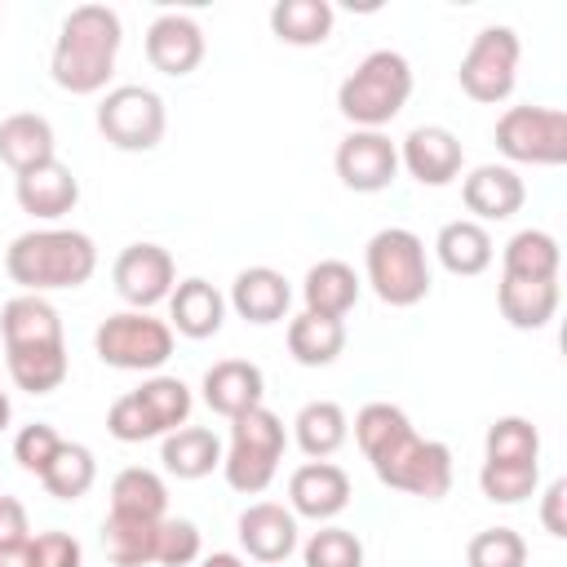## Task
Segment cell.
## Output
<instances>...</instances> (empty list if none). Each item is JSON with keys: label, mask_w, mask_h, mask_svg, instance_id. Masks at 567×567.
<instances>
[{"label": "cell", "mask_w": 567, "mask_h": 567, "mask_svg": "<svg viewBox=\"0 0 567 567\" xmlns=\"http://www.w3.org/2000/svg\"><path fill=\"white\" fill-rule=\"evenodd\" d=\"M146 62L159 71V75H190L199 62H204V31L190 13H159L151 27H146Z\"/></svg>", "instance_id": "15"}, {"label": "cell", "mask_w": 567, "mask_h": 567, "mask_svg": "<svg viewBox=\"0 0 567 567\" xmlns=\"http://www.w3.org/2000/svg\"><path fill=\"white\" fill-rule=\"evenodd\" d=\"M470 567H527V540L514 527H483L465 545Z\"/></svg>", "instance_id": "40"}, {"label": "cell", "mask_w": 567, "mask_h": 567, "mask_svg": "<svg viewBox=\"0 0 567 567\" xmlns=\"http://www.w3.org/2000/svg\"><path fill=\"white\" fill-rule=\"evenodd\" d=\"M155 532H159V523H151V518L106 514L102 549L115 567H146V563H155Z\"/></svg>", "instance_id": "34"}, {"label": "cell", "mask_w": 567, "mask_h": 567, "mask_svg": "<svg viewBox=\"0 0 567 567\" xmlns=\"http://www.w3.org/2000/svg\"><path fill=\"white\" fill-rule=\"evenodd\" d=\"M301 297H306V310L310 315H323V319H346L359 301V275L354 266H346L341 257H323L306 270L301 279Z\"/></svg>", "instance_id": "25"}, {"label": "cell", "mask_w": 567, "mask_h": 567, "mask_svg": "<svg viewBox=\"0 0 567 567\" xmlns=\"http://www.w3.org/2000/svg\"><path fill=\"white\" fill-rule=\"evenodd\" d=\"M9 377L27 394H53L66 381V346H27V350H4Z\"/></svg>", "instance_id": "33"}, {"label": "cell", "mask_w": 567, "mask_h": 567, "mask_svg": "<svg viewBox=\"0 0 567 567\" xmlns=\"http://www.w3.org/2000/svg\"><path fill=\"white\" fill-rule=\"evenodd\" d=\"M461 199H465V208L474 213L470 221H509L518 208H523V199H527V186H523V177L509 168V164H478L465 182H461Z\"/></svg>", "instance_id": "17"}, {"label": "cell", "mask_w": 567, "mask_h": 567, "mask_svg": "<svg viewBox=\"0 0 567 567\" xmlns=\"http://www.w3.org/2000/svg\"><path fill=\"white\" fill-rule=\"evenodd\" d=\"M239 545L257 563H284L297 549V514L275 501H252L239 514Z\"/></svg>", "instance_id": "19"}, {"label": "cell", "mask_w": 567, "mask_h": 567, "mask_svg": "<svg viewBox=\"0 0 567 567\" xmlns=\"http://www.w3.org/2000/svg\"><path fill=\"white\" fill-rule=\"evenodd\" d=\"M137 399L146 403V412L155 416V425H159L164 434L182 430V425L190 421V408H195V399H190V385H186L182 377H164V372L146 377V381L137 385Z\"/></svg>", "instance_id": "36"}, {"label": "cell", "mask_w": 567, "mask_h": 567, "mask_svg": "<svg viewBox=\"0 0 567 567\" xmlns=\"http://www.w3.org/2000/svg\"><path fill=\"white\" fill-rule=\"evenodd\" d=\"M93 350L106 368L159 372L173 359V328H168V319H155L151 310H120L97 323Z\"/></svg>", "instance_id": "6"}, {"label": "cell", "mask_w": 567, "mask_h": 567, "mask_svg": "<svg viewBox=\"0 0 567 567\" xmlns=\"http://www.w3.org/2000/svg\"><path fill=\"white\" fill-rule=\"evenodd\" d=\"M18 540H31L27 505L18 496H0V545H18Z\"/></svg>", "instance_id": "47"}, {"label": "cell", "mask_w": 567, "mask_h": 567, "mask_svg": "<svg viewBox=\"0 0 567 567\" xmlns=\"http://www.w3.org/2000/svg\"><path fill=\"white\" fill-rule=\"evenodd\" d=\"M199 567H244V558H239V554H230V549H217V554H208Z\"/></svg>", "instance_id": "49"}, {"label": "cell", "mask_w": 567, "mask_h": 567, "mask_svg": "<svg viewBox=\"0 0 567 567\" xmlns=\"http://www.w3.org/2000/svg\"><path fill=\"white\" fill-rule=\"evenodd\" d=\"M483 461H540V430L527 416H496L483 439Z\"/></svg>", "instance_id": "38"}, {"label": "cell", "mask_w": 567, "mask_h": 567, "mask_svg": "<svg viewBox=\"0 0 567 567\" xmlns=\"http://www.w3.org/2000/svg\"><path fill=\"white\" fill-rule=\"evenodd\" d=\"M306 567H363V540L346 527H319L301 545Z\"/></svg>", "instance_id": "41"}, {"label": "cell", "mask_w": 567, "mask_h": 567, "mask_svg": "<svg viewBox=\"0 0 567 567\" xmlns=\"http://www.w3.org/2000/svg\"><path fill=\"white\" fill-rule=\"evenodd\" d=\"M434 257L443 261V270L470 279V275H483V270L492 266L496 248H492L487 226H478V221H470V217H456V221H447V226L434 235Z\"/></svg>", "instance_id": "26"}, {"label": "cell", "mask_w": 567, "mask_h": 567, "mask_svg": "<svg viewBox=\"0 0 567 567\" xmlns=\"http://www.w3.org/2000/svg\"><path fill=\"white\" fill-rule=\"evenodd\" d=\"M9 416H13V408H9V394L0 390V434L9 430Z\"/></svg>", "instance_id": "50"}, {"label": "cell", "mask_w": 567, "mask_h": 567, "mask_svg": "<svg viewBox=\"0 0 567 567\" xmlns=\"http://www.w3.org/2000/svg\"><path fill=\"white\" fill-rule=\"evenodd\" d=\"M332 164H337V177L346 190L377 195L399 177V146L381 128H350L337 142Z\"/></svg>", "instance_id": "11"}, {"label": "cell", "mask_w": 567, "mask_h": 567, "mask_svg": "<svg viewBox=\"0 0 567 567\" xmlns=\"http://www.w3.org/2000/svg\"><path fill=\"white\" fill-rule=\"evenodd\" d=\"M292 439L310 461H328L350 439V416L332 399H310L292 421Z\"/></svg>", "instance_id": "28"}, {"label": "cell", "mask_w": 567, "mask_h": 567, "mask_svg": "<svg viewBox=\"0 0 567 567\" xmlns=\"http://www.w3.org/2000/svg\"><path fill=\"white\" fill-rule=\"evenodd\" d=\"M496 306H501L509 328L540 332L558 315V279H514V275H501Z\"/></svg>", "instance_id": "23"}, {"label": "cell", "mask_w": 567, "mask_h": 567, "mask_svg": "<svg viewBox=\"0 0 567 567\" xmlns=\"http://www.w3.org/2000/svg\"><path fill=\"white\" fill-rule=\"evenodd\" d=\"M164 97L146 84H115L106 89V97L97 102V133L128 155L155 151L164 142Z\"/></svg>", "instance_id": "8"}, {"label": "cell", "mask_w": 567, "mask_h": 567, "mask_svg": "<svg viewBox=\"0 0 567 567\" xmlns=\"http://www.w3.org/2000/svg\"><path fill=\"white\" fill-rule=\"evenodd\" d=\"M106 430H111V439H120V443H146V439H159V434H164V430L155 425V416L146 412V403L137 399V390H128V394H120V399L111 403Z\"/></svg>", "instance_id": "43"}, {"label": "cell", "mask_w": 567, "mask_h": 567, "mask_svg": "<svg viewBox=\"0 0 567 567\" xmlns=\"http://www.w3.org/2000/svg\"><path fill=\"white\" fill-rule=\"evenodd\" d=\"M31 558H35V567H80L84 549L71 532H40V536H31Z\"/></svg>", "instance_id": "45"}, {"label": "cell", "mask_w": 567, "mask_h": 567, "mask_svg": "<svg viewBox=\"0 0 567 567\" xmlns=\"http://www.w3.org/2000/svg\"><path fill=\"white\" fill-rule=\"evenodd\" d=\"M350 505V474L332 461H306L288 478V509L297 518L328 523Z\"/></svg>", "instance_id": "14"}, {"label": "cell", "mask_w": 567, "mask_h": 567, "mask_svg": "<svg viewBox=\"0 0 567 567\" xmlns=\"http://www.w3.org/2000/svg\"><path fill=\"white\" fill-rule=\"evenodd\" d=\"M399 164L421 182V186H447L461 177L465 164V146L447 124H416L403 146H399Z\"/></svg>", "instance_id": "13"}, {"label": "cell", "mask_w": 567, "mask_h": 567, "mask_svg": "<svg viewBox=\"0 0 567 567\" xmlns=\"http://www.w3.org/2000/svg\"><path fill=\"white\" fill-rule=\"evenodd\" d=\"M332 22H337V13H332L328 0H279V4L270 9V31H275V40L297 44V49L323 44V40L332 35Z\"/></svg>", "instance_id": "31"}, {"label": "cell", "mask_w": 567, "mask_h": 567, "mask_svg": "<svg viewBox=\"0 0 567 567\" xmlns=\"http://www.w3.org/2000/svg\"><path fill=\"white\" fill-rule=\"evenodd\" d=\"M0 337L4 350H27V346H66L62 341V319L58 310L35 297V292H18L13 301H4L0 310Z\"/></svg>", "instance_id": "24"}, {"label": "cell", "mask_w": 567, "mask_h": 567, "mask_svg": "<svg viewBox=\"0 0 567 567\" xmlns=\"http://www.w3.org/2000/svg\"><path fill=\"white\" fill-rule=\"evenodd\" d=\"M341 350H346V323L341 319H323V315L301 310L288 323V354L301 368H328L341 359Z\"/></svg>", "instance_id": "29"}, {"label": "cell", "mask_w": 567, "mask_h": 567, "mask_svg": "<svg viewBox=\"0 0 567 567\" xmlns=\"http://www.w3.org/2000/svg\"><path fill=\"white\" fill-rule=\"evenodd\" d=\"M372 474L394 492H408V496H421V501H439L452 487V447L408 430L399 443H390L381 456H372Z\"/></svg>", "instance_id": "7"}, {"label": "cell", "mask_w": 567, "mask_h": 567, "mask_svg": "<svg viewBox=\"0 0 567 567\" xmlns=\"http://www.w3.org/2000/svg\"><path fill=\"white\" fill-rule=\"evenodd\" d=\"M66 439L53 430V425H44V421H31V425H22L18 430V439H13V461L27 470V474H44L49 470V461L58 456V447H62Z\"/></svg>", "instance_id": "44"}, {"label": "cell", "mask_w": 567, "mask_h": 567, "mask_svg": "<svg viewBox=\"0 0 567 567\" xmlns=\"http://www.w3.org/2000/svg\"><path fill=\"white\" fill-rule=\"evenodd\" d=\"M496 151L509 164L558 168L567 159V111L558 106H509L496 120Z\"/></svg>", "instance_id": "9"}, {"label": "cell", "mask_w": 567, "mask_h": 567, "mask_svg": "<svg viewBox=\"0 0 567 567\" xmlns=\"http://www.w3.org/2000/svg\"><path fill=\"white\" fill-rule=\"evenodd\" d=\"M363 266H368V284L372 292L394 306L408 310L416 301L430 297V261H425V244L416 230L408 226H385L368 239L363 248Z\"/></svg>", "instance_id": "4"}, {"label": "cell", "mask_w": 567, "mask_h": 567, "mask_svg": "<svg viewBox=\"0 0 567 567\" xmlns=\"http://www.w3.org/2000/svg\"><path fill=\"white\" fill-rule=\"evenodd\" d=\"M518 58H523V44H518V31L514 27H483L465 58H461V89L465 97L474 102H505L514 93V80H518Z\"/></svg>", "instance_id": "10"}, {"label": "cell", "mask_w": 567, "mask_h": 567, "mask_svg": "<svg viewBox=\"0 0 567 567\" xmlns=\"http://www.w3.org/2000/svg\"><path fill=\"white\" fill-rule=\"evenodd\" d=\"M111 514H124V518H168V487L155 470L146 465H128L115 474L111 483Z\"/></svg>", "instance_id": "30"}, {"label": "cell", "mask_w": 567, "mask_h": 567, "mask_svg": "<svg viewBox=\"0 0 567 567\" xmlns=\"http://www.w3.org/2000/svg\"><path fill=\"white\" fill-rule=\"evenodd\" d=\"M558 261H563L558 239L536 226L509 235V244L501 248V275L514 279H558Z\"/></svg>", "instance_id": "32"}, {"label": "cell", "mask_w": 567, "mask_h": 567, "mask_svg": "<svg viewBox=\"0 0 567 567\" xmlns=\"http://www.w3.org/2000/svg\"><path fill=\"white\" fill-rule=\"evenodd\" d=\"M111 279H115V292L128 301V310H151L168 301V292L177 288V266H173V252L159 244H128L115 257Z\"/></svg>", "instance_id": "12"}, {"label": "cell", "mask_w": 567, "mask_h": 567, "mask_svg": "<svg viewBox=\"0 0 567 567\" xmlns=\"http://www.w3.org/2000/svg\"><path fill=\"white\" fill-rule=\"evenodd\" d=\"M536 483H540V461H523V465L518 461H483V470H478V487L496 505L527 501L536 492Z\"/></svg>", "instance_id": "39"}, {"label": "cell", "mask_w": 567, "mask_h": 567, "mask_svg": "<svg viewBox=\"0 0 567 567\" xmlns=\"http://www.w3.org/2000/svg\"><path fill=\"white\" fill-rule=\"evenodd\" d=\"M408 430H412V421L399 403H363L359 416H354V443L368 461L381 456L390 443H399Z\"/></svg>", "instance_id": "37"}, {"label": "cell", "mask_w": 567, "mask_h": 567, "mask_svg": "<svg viewBox=\"0 0 567 567\" xmlns=\"http://www.w3.org/2000/svg\"><path fill=\"white\" fill-rule=\"evenodd\" d=\"M199 549H204V536L190 518H159V532H155L159 567H190V563H199Z\"/></svg>", "instance_id": "42"}, {"label": "cell", "mask_w": 567, "mask_h": 567, "mask_svg": "<svg viewBox=\"0 0 567 567\" xmlns=\"http://www.w3.org/2000/svg\"><path fill=\"white\" fill-rule=\"evenodd\" d=\"M13 195H18L22 213H31L40 221H58L80 204V177L62 159H49V164H35V168L18 173Z\"/></svg>", "instance_id": "16"}, {"label": "cell", "mask_w": 567, "mask_h": 567, "mask_svg": "<svg viewBox=\"0 0 567 567\" xmlns=\"http://www.w3.org/2000/svg\"><path fill=\"white\" fill-rule=\"evenodd\" d=\"M58 159V137H53V124L35 111H13L0 120V164L18 173L35 168V164H49Z\"/></svg>", "instance_id": "22"}, {"label": "cell", "mask_w": 567, "mask_h": 567, "mask_svg": "<svg viewBox=\"0 0 567 567\" xmlns=\"http://www.w3.org/2000/svg\"><path fill=\"white\" fill-rule=\"evenodd\" d=\"M124 44V27L120 13L106 4H75L53 40V58H49V75L58 89L66 93H102L111 71H115V53Z\"/></svg>", "instance_id": "1"}, {"label": "cell", "mask_w": 567, "mask_h": 567, "mask_svg": "<svg viewBox=\"0 0 567 567\" xmlns=\"http://www.w3.org/2000/svg\"><path fill=\"white\" fill-rule=\"evenodd\" d=\"M0 567H35V558H31V540L0 545Z\"/></svg>", "instance_id": "48"}, {"label": "cell", "mask_w": 567, "mask_h": 567, "mask_svg": "<svg viewBox=\"0 0 567 567\" xmlns=\"http://www.w3.org/2000/svg\"><path fill=\"white\" fill-rule=\"evenodd\" d=\"M230 306H235L239 319L266 328V323H279V319L288 315L292 288H288V279H284L275 266H248V270H239L235 284H230Z\"/></svg>", "instance_id": "20"}, {"label": "cell", "mask_w": 567, "mask_h": 567, "mask_svg": "<svg viewBox=\"0 0 567 567\" xmlns=\"http://www.w3.org/2000/svg\"><path fill=\"white\" fill-rule=\"evenodd\" d=\"M93 478H97V461L84 443H62L58 456L49 461V470L40 474V483L53 501H80L93 487Z\"/></svg>", "instance_id": "35"}, {"label": "cell", "mask_w": 567, "mask_h": 567, "mask_svg": "<svg viewBox=\"0 0 567 567\" xmlns=\"http://www.w3.org/2000/svg\"><path fill=\"white\" fill-rule=\"evenodd\" d=\"M4 270L22 292H35V297L80 288L97 270V244L84 230H66V226L22 230L4 248Z\"/></svg>", "instance_id": "2"}, {"label": "cell", "mask_w": 567, "mask_h": 567, "mask_svg": "<svg viewBox=\"0 0 567 567\" xmlns=\"http://www.w3.org/2000/svg\"><path fill=\"white\" fill-rule=\"evenodd\" d=\"M563 505H567V478H554V483L545 487V496H540V523H545V532H549L554 540H563V536H567Z\"/></svg>", "instance_id": "46"}, {"label": "cell", "mask_w": 567, "mask_h": 567, "mask_svg": "<svg viewBox=\"0 0 567 567\" xmlns=\"http://www.w3.org/2000/svg\"><path fill=\"white\" fill-rule=\"evenodd\" d=\"M199 390H204V403H208L217 416L235 421V416L261 408V399H266V377H261V368L248 363V359H217V363L204 372V385H199Z\"/></svg>", "instance_id": "18"}, {"label": "cell", "mask_w": 567, "mask_h": 567, "mask_svg": "<svg viewBox=\"0 0 567 567\" xmlns=\"http://www.w3.org/2000/svg\"><path fill=\"white\" fill-rule=\"evenodd\" d=\"M412 97V66L394 49H372L337 89V111L354 128H381L390 124Z\"/></svg>", "instance_id": "3"}, {"label": "cell", "mask_w": 567, "mask_h": 567, "mask_svg": "<svg viewBox=\"0 0 567 567\" xmlns=\"http://www.w3.org/2000/svg\"><path fill=\"white\" fill-rule=\"evenodd\" d=\"M284 447H288V434H284V421L261 403L244 416L230 421V447L221 452V474L235 492L244 496H261L284 461Z\"/></svg>", "instance_id": "5"}, {"label": "cell", "mask_w": 567, "mask_h": 567, "mask_svg": "<svg viewBox=\"0 0 567 567\" xmlns=\"http://www.w3.org/2000/svg\"><path fill=\"white\" fill-rule=\"evenodd\" d=\"M221 323H226V297L208 279L190 275L168 292V328L173 332L204 341V337H217Z\"/></svg>", "instance_id": "21"}, {"label": "cell", "mask_w": 567, "mask_h": 567, "mask_svg": "<svg viewBox=\"0 0 567 567\" xmlns=\"http://www.w3.org/2000/svg\"><path fill=\"white\" fill-rule=\"evenodd\" d=\"M159 461L173 478H208L213 470H221V439L204 425H182L173 434H164V447H159Z\"/></svg>", "instance_id": "27"}]
</instances>
